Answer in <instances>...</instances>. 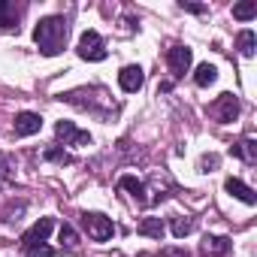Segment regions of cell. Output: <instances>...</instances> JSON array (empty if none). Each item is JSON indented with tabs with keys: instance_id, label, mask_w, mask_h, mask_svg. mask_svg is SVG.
<instances>
[{
	"instance_id": "obj_1",
	"label": "cell",
	"mask_w": 257,
	"mask_h": 257,
	"mask_svg": "<svg viewBox=\"0 0 257 257\" xmlns=\"http://www.w3.org/2000/svg\"><path fill=\"white\" fill-rule=\"evenodd\" d=\"M67 34H70L67 22H64L61 16H49V19H43V22L37 25L34 40H37V46H40V52H43L46 58H55V55L64 52V46H67Z\"/></svg>"
},
{
	"instance_id": "obj_2",
	"label": "cell",
	"mask_w": 257,
	"mask_h": 257,
	"mask_svg": "<svg viewBox=\"0 0 257 257\" xmlns=\"http://www.w3.org/2000/svg\"><path fill=\"white\" fill-rule=\"evenodd\" d=\"M82 224H85V230H88V236H91L94 242H106V239H112V233H115L112 218H106V215H100V212H85V215H82Z\"/></svg>"
},
{
	"instance_id": "obj_3",
	"label": "cell",
	"mask_w": 257,
	"mask_h": 257,
	"mask_svg": "<svg viewBox=\"0 0 257 257\" xmlns=\"http://www.w3.org/2000/svg\"><path fill=\"white\" fill-rule=\"evenodd\" d=\"M106 43H103V37L97 34V31H85L82 34V40H79V58L82 61H106Z\"/></svg>"
},
{
	"instance_id": "obj_4",
	"label": "cell",
	"mask_w": 257,
	"mask_h": 257,
	"mask_svg": "<svg viewBox=\"0 0 257 257\" xmlns=\"http://www.w3.org/2000/svg\"><path fill=\"white\" fill-rule=\"evenodd\" d=\"M209 112H212V118H218L221 124H230V121H236V115H239V100H236L230 91H224V94L209 106Z\"/></svg>"
},
{
	"instance_id": "obj_5",
	"label": "cell",
	"mask_w": 257,
	"mask_h": 257,
	"mask_svg": "<svg viewBox=\"0 0 257 257\" xmlns=\"http://www.w3.org/2000/svg\"><path fill=\"white\" fill-rule=\"evenodd\" d=\"M55 137L64 140V146H91V134L76 131L73 121H58L55 124Z\"/></svg>"
},
{
	"instance_id": "obj_6",
	"label": "cell",
	"mask_w": 257,
	"mask_h": 257,
	"mask_svg": "<svg viewBox=\"0 0 257 257\" xmlns=\"http://www.w3.org/2000/svg\"><path fill=\"white\" fill-rule=\"evenodd\" d=\"M167 64H170V73L176 79H182L188 70H191V49L188 46H173L167 52Z\"/></svg>"
},
{
	"instance_id": "obj_7",
	"label": "cell",
	"mask_w": 257,
	"mask_h": 257,
	"mask_svg": "<svg viewBox=\"0 0 257 257\" xmlns=\"http://www.w3.org/2000/svg\"><path fill=\"white\" fill-rule=\"evenodd\" d=\"M52 227H55V221L52 218H40L25 236H22V245H25V251L28 248H34V245H43L46 239H49V233H52Z\"/></svg>"
},
{
	"instance_id": "obj_8",
	"label": "cell",
	"mask_w": 257,
	"mask_h": 257,
	"mask_svg": "<svg viewBox=\"0 0 257 257\" xmlns=\"http://www.w3.org/2000/svg\"><path fill=\"white\" fill-rule=\"evenodd\" d=\"M143 82H146V73H143V67H137V64L124 67V70L118 73V85H121L127 94H137V91L143 88Z\"/></svg>"
},
{
	"instance_id": "obj_9",
	"label": "cell",
	"mask_w": 257,
	"mask_h": 257,
	"mask_svg": "<svg viewBox=\"0 0 257 257\" xmlns=\"http://www.w3.org/2000/svg\"><path fill=\"white\" fill-rule=\"evenodd\" d=\"M19 19H22V7L0 0V34H13L19 31Z\"/></svg>"
},
{
	"instance_id": "obj_10",
	"label": "cell",
	"mask_w": 257,
	"mask_h": 257,
	"mask_svg": "<svg viewBox=\"0 0 257 257\" xmlns=\"http://www.w3.org/2000/svg\"><path fill=\"white\" fill-rule=\"evenodd\" d=\"M40 127H43V118H40L37 112H22V115H16V134H19V137H34V134H40Z\"/></svg>"
},
{
	"instance_id": "obj_11",
	"label": "cell",
	"mask_w": 257,
	"mask_h": 257,
	"mask_svg": "<svg viewBox=\"0 0 257 257\" xmlns=\"http://www.w3.org/2000/svg\"><path fill=\"white\" fill-rule=\"evenodd\" d=\"M224 188H227V194H233L236 200H242V203H248V206H254V203H257V194H254L242 179H227V182H224Z\"/></svg>"
},
{
	"instance_id": "obj_12",
	"label": "cell",
	"mask_w": 257,
	"mask_h": 257,
	"mask_svg": "<svg viewBox=\"0 0 257 257\" xmlns=\"http://www.w3.org/2000/svg\"><path fill=\"white\" fill-rule=\"evenodd\" d=\"M230 251V239L227 236H206L203 239V254L206 257H221Z\"/></svg>"
},
{
	"instance_id": "obj_13",
	"label": "cell",
	"mask_w": 257,
	"mask_h": 257,
	"mask_svg": "<svg viewBox=\"0 0 257 257\" xmlns=\"http://www.w3.org/2000/svg\"><path fill=\"white\" fill-rule=\"evenodd\" d=\"M118 188L131 191V197H134L137 203H149V197H146V185H143L137 176H121V179H118Z\"/></svg>"
},
{
	"instance_id": "obj_14",
	"label": "cell",
	"mask_w": 257,
	"mask_h": 257,
	"mask_svg": "<svg viewBox=\"0 0 257 257\" xmlns=\"http://www.w3.org/2000/svg\"><path fill=\"white\" fill-rule=\"evenodd\" d=\"M230 152H233L236 158H242L245 164H257V143H254V140H239Z\"/></svg>"
},
{
	"instance_id": "obj_15",
	"label": "cell",
	"mask_w": 257,
	"mask_h": 257,
	"mask_svg": "<svg viewBox=\"0 0 257 257\" xmlns=\"http://www.w3.org/2000/svg\"><path fill=\"white\" fill-rule=\"evenodd\" d=\"M140 233H143V236H152V239H164L167 227H164L161 218H143V221H140Z\"/></svg>"
},
{
	"instance_id": "obj_16",
	"label": "cell",
	"mask_w": 257,
	"mask_h": 257,
	"mask_svg": "<svg viewBox=\"0 0 257 257\" xmlns=\"http://www.w3.org/2000/svg\"><path fill=\"white\" fill-rule=\"evenodd\" d=\"M215 79H218V70H215L212 64H200V67H197V73H194V82H197L200 88L215 85Z\"/></svg>"
},
{
	"instance_id": "obj_17",
	"label": "cell",
	"mask_w": 257,
	"mask_h": 257,
	"mask_svg": "<svg viewBox=\"0 0 257 257\" xmlns=\"http://www.w3.org/2000/svg\"><path fill=\"white\" fill-rule=\"evenodd\" d=\"M236 46H239V52H242L245 58H251V55H254V46H257L254 31H242V34L236 37Z\"/></svg>"
},
{
	"instance_id": "obj_18",
	"label": "cell",
	"mask_w": 257,
	"mask_h": 257,
	"mask_svg": "<svg viewBox=\"0 0 257 257\" xmlns=\"http://www.w3.org/2000/svg\"><path fill=\"white\" fill-rule=\"evenodd\" d=\"M254 16H257V4H254V0H245V4L233 7V19H239V22H248Z\"/></svg>"
},
{
	"instance_id": "obj_19",
	"label": "cell",
	"mask_w": 257,
	"mask_h": 257,
	"mask_svg": "<svg viewBox=\"0 0 257 257\" xmlns=\"http://www.w3.org/2000/svg\"><path fill=\"white\" fill-rule=\"evenodd\" d=\"M58 236H61V242H64L67 251H79V236H76V230H73L70 224H64V227L58 230Z\"/></svg>"
},
{
	"instance_id": "obj_20",
	"label": "cell",
	"mask_w": 257,
	"mask_h": 257,
	"mask_svg": "<svg viewBox=\"0 0 257 257\" xmlns=\"http://www.w3.org/2000/svg\"><path fill=\"white\" fill-rule=\"evenodd\" d=\"M191 230H194V221H188V218H173V236H176V239H185Z\"/></svg>"
},
{
	"instance_id": "obj_21",
	"label": "cell",
	"mask_w": 257,
	"mask_h": 257,
	"mask_svg": "<svg viewBox=\"0 0 257 257\" xmlns=\"http://www.w3.org/2000/svg\"><path fill=\"white\" fill-rule=\"evenodd\" d=\"M46 161H55V164H70V155L61 152V149H46Z\"/></svg>"
},
{
	"instance_id": "obj_22",
	"label": "cell",
	"mask_w": 257,
	"mask_h": 257,
	"mask_svg": "<svg viewBox=\"0 0 257 257\" xmlns=\"http://www.w3.org/2000/svg\"><path fill=\"white\" fill-rule=\"evenodd\" d=\"M218 167V155H203L200 158V173H212Z\"/></svg>"
},
{
	"instance_id": "obj_23",
	"label": "cell",
	"mask_w": 257,
	"mask_h": 257,
	"mask_svg": "<svg viewBox=\"0 0 257 257\" xmlns=\"http://www.w3.org/2000/svg\"><path fill=\"white\" fill-rule=\"evenodd\" d=\"M28 257H55V251L49 245H34V248H28Z\"/></svg>"
},
{
	"instance_id": "obj_24",
	"label": "cell",
	"mask_w": 257,
	"mask_h": 257,
	"mask_svg": "<svg viewBox=\"0 0 257 257\" xmlns=\"http://www.w3.org/2000/svg\"><path fill=\"white\" fill-rule=\"evenodd\" d=\"M161 257H191L185 248H161Z\"/></svg>"
},
{
	"instance_id": "obj_25",
	"label": "cell",
	"mask_w": 257,
	"mask_h": 257,
	"mask_svg": "<svg viewBox=\"0 0 257 257\" xmlns=\"http://www.w3.org/2000/svg\"><path fill=\"white\" fill-rule=\"evenodd\" d=\"M182 10H188V13H206V7H200V4H182Z\"/></svg>"
}]
</instances>
